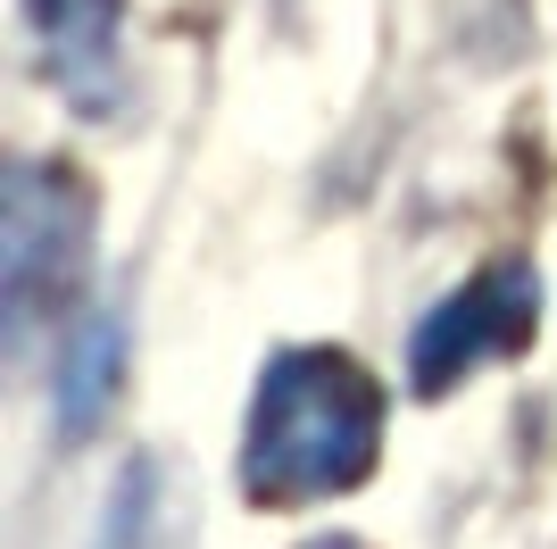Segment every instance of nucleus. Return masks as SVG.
<instances>
[{"instance_id":"nucleus-5","label":"nucleus","mask_w":557,"mask_h":549,"mask_svg":"<svg viewBox=\"0 0 557 549\" xmlns=\"http://www.w3.org/2000/svg\"><path fill=\"white\" fill-rule=\"evenodd\" d=\"M116 375H125V342H116L109 317L75 325L67 342H59V425H67V434H92L100 416H109Z\"/></svg>"},{"instance_id":"nucleus-3","label":"nucleus","mask_w":557,"mask_h":549,"mask_svg":"<svg viewBox=\"0 0 557 549\" xmlns=\"http://www.w3.org/2000/svg\"><path fill=\"white\" fill-rule=\"evenodd\" d=\"M533 333H541V274L524 267V258H499V267H483L474 283H458L449 300L424 308L417 342H408V383H417L424 400H442L466 375L516 358Z\"/></svg>"},{"instance_id":"nucleus-2","label":"nucleus","mask_w":557,"mask_h":549,"mask_svg":"<svg viewBox=\"0 0 557 549\" xmlns=\"http://www.w3.org/2000/svg\"><path fill=\"white\" fill-rule=\"evenodd\" d=\"M100 242L92 183L67 159H9L0 175V300H9V342H34L42 325H67L84 300Z\"/></svg>"},{"instance_id":"nucleus-7","label":"nucleus","mask_w":557,"mask_h":549,"mask_svg":"<svg viewBox=\"0 0 557 549\" xmlns=\"http://www.w3.org/2000/svg\"><path fill=\"white\" fill-rule=\"evenodd\" d=\"M300 549H367L358 533H317V541H300Z\"/></svg>"},{"instance_id":"nucleus-1","label":"nucleus","mask_w":557,"mask_h":549,"mask_svg":"<svg viewBox=\"0 0 557 549\" xmlns=\"http://www.w3.org/2000/svg\"><path fill=\"white\" fill-rule=\"evenodd\" d=\"M383 383L333 342H292L258 366L242 425V491L258 508H308L358 491L383 457Z\"/></svg>"},{"instance_id":"nucleus-4","label":"nucleus","mask_w":557,"mask_h":549,"mask_svg":"<svg viewBox=\"0 0 557 549\" xmlns=\"http://www.w3.org/2000/svg\"><path fill=\"white\" fill-rule=\"evenodd\" d=\"M17 9H25V34L42 50L50 84L67 91V100H84V109H109L125 0H17Z\"/></svg>"},{"instance_id":"nucleus-6","label":"nucleus","mask_w":557,"mask_h":549,"mask_svg":"<svg viewBox=\"0 0 557 549\" xmlns=\"http://www.w3.org/2000/svg\"><path fill=\"white\" fill-rule=\"evenodd\" d=\"M92 549H166V491H159V466H150V457H134V466L116 475Z\"/></svg>"}]
</instances>
